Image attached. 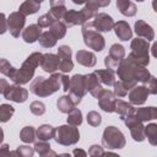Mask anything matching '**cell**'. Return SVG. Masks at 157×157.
I'll return each instance as SVG.
<instances>
[{
  "mask_svg": "<svg viewBox=\"0 0 157 157\" xmlns=\"http://www.w3.org/2000/svg\"><path fill=\"white\" fill-rule=\"evenodd\" d=\"M117 74L120 78L119 81H121L129 90L136 86L137 82L145 83L151 76L150 71L145 66H141L137 63H135L129 55L128 58L123 59L119 67L117 69Z\"/></svg>",
  "mask_w": 157,
  "mask_h": 157,
  "instance_id": "obj_1",
  "label": "cell"
},
{
  "mask_svg": "<svg viewBox=\"0 0 157 157\" xmlns=\"http://www.w3.org/2000/svg\"><path fill=\"white\" fill-rule=\"evenodd\" d=\"M60 76L61 74H52V76L48 78L38 76L32 81L29 91L38 97H48L59 91V88L61 87Z\"/></svg>",
  "mask_w": 157,
  "mask_h": 157,
  "instance_id": "obj_2",
  "label": "cell"
},
{
  "mask_svg": "<svg viewBox=\"0 0 157 157\" xmlns=\"http://www.w3.org/2000/svg\"><path fill=\"white\" fill-rule=\"evenodd\" d=\"M42 53L39 52H34L32 53L29 56H27V59L23 61V64L21 65L20 70H17L15 78L12 80L15 82V85L22 86L25 83H28L33 76H34V71L37 69V66L40 64V59H42Z\"/></svg>",
  "mask_w": 157,
  "mask_h": 157,
  "instance_id": "obj_3",
  "label": "cell"
},
{
  "mask_svg": "<svg viewBox=\"0 0 157 157\" xmlns=\"http://www.w3.org/2000/svg\"><path fill=\"white\" fill-rule=\"evenodd\" d=\"M81 33H82L85 44H86L90 49H93V50H96V52H102V50L104 49V47H105V40H104L103 36L93 28L91 21H88V22H86V23L82 25Z\"/></svg>",
  "mask_w": 157,
  "mask_h": 157,
  "instance_id": "obj_4",
  "label": "cell"
},
{
  "mask_svg": "<svg viewBox=\"0 0 157 157\" xmlns=\"http://www.w3.org/2000/svg\"><path fill=\"white\" fill-rule=\"evenodd\" d=\"M130 48H131V53L129 54V56L139 65L146 67L150 63V54H148L150 44H148V42L142 38L136 37L135 39L131 40Z\"/></svg>",
  "mask_w": 157,
  "mask_h": 157,
  "instance_id": "obj_5",
  "label": "cell"
},
{
  "mask_svg": "<svg viewBox=\"0 0 157 157\" xmlns=\"http://www.w3.org/2000/svg\"><path fill=\"white\" fill-rule=\"evenodd\" d=\"M54 140L56 144L63 145V146H70L75 145L80 140V132L76 126L71 125H60L55 129V135Z\"/></svg>",
  "mask_w": 157,
  "mask_h": 157,
  "instance_id": "obj_6",
  "label": "cell"
},
{
  "mask_svg": "<svg viewBox=\"0 0 157 157\" xmlns=\"http://www.w3.org/2000/svg\"><path fill=\"white\" fill-rule=\"evenodd\" d=\"M125 136L124 134L115 126H107L103 131L102 136V145L105 148L114 150V148H123L125 146Z\"/></svg>",
  "mask_w": 157,
  "mask_h": 157,
  "instance_id": "obj_7",
  "label": "cell"
},
{
  "mask_svg": "<svg viewBox=\"0 0 157 157\" xmlns=\"http://www.w3.org/2000/svg\"><path fill=\"white\" fill-rule=\"evenodd\" d=\"M97 13L87 10L86 7H83L80 11L76 10H67L66 13L63 17V23L67 27H72V26H77V25H83L86 22H88L91 18H93Z\"/></svg>",
  "mask_w": 157,
  "mask_h": 157,
  "instance_id": "obj_8",
  "label": "cell"
},
{
  "mask_svg": "<svg viewBox=\"0 0 157 157\" xmlns=\"http://www.w3.org/2000/svg\"><path fill=\"white\" fill-rule=\"evenodd\" d=\"M69 97L72 101V103L75 105H77L82 97L86 93V88H85V81H83V75L76 74L72 77H70V87H69Z\"/></svg>",
  "mask_w": 157,
  "mask_h": 157,
  "instance_id": "obj_9",
  "label": "cell"
},
{
  "mask_svg": "<svg viewBox=\"0 0 157 157\" xmlns=\"http://www.w3.org/2000/svg\"><path fill=\"white\" fill-rule=\"evenodd\" d=\"M125 58V48L121 44H113L109 49V54L104 58V65L107 66L108 70H117L120 65V63L123 61V59Z\"/></svg>",
  "mask_w": 157,
  "mask_h": 157,
  "instance_id": "obj_10",
  "label": "cell"
},
{
  "mask_svg": "<svg viewBox=\"0 0 157 157\" xmlns=\"http://www.w3.org/2000/svg\"><path fill=\"white\" fill-rule=\"evenodd\" d=\"M124 123L129 128L130 134H131V136H132V139L135 141L141 142V141H144L146 139L145 137V126H144V123L137 119V117L135 115V113L131 114V115H129V117H126L124 119Z\"/></svg>",
  "mask_w": 157,
  "mask_h": 157,
  "instance_id": "obj_11",
  "label": "cell"
},
{
  "mask_svg": "<svg viewBox=\"0 0 157 157\" xmlns=\"http://www.w3.org/2000/svg\"><path fill=\"white\" fill-rule=\"evenodd\" d=\"M6 21H7V31H10L11 36L16 38L20 37V33L23 31V27H25L26 16H23L18 11H15L9 15Z\"/></svg>",
  "mask_w": 157,
  "mask_h": 157,
  "instance_id": "obj_12",
  "label": "cell"
},
{
  "mask_svg": "<svg viewBox=\"0 0 157 157\" xmlns=\"http://www.w3.org/2000/svg\"><path fill=\"white\" fill-rule=\"evenodd\" d=\"M71 48L69 45H60L58 49V58H59V69L63 74H66L74 69V63L71 60Z\"/></svg>",
  "mask_w": 157,
  "mask_h": 157,
  "instance_id": "obj_13",
  "label": "cell"
},
{
  "mask_svg": "<svg viewBox=\"0 0 157 157\" xmlns=\"http://www.w3.org/2000/svg\"><path fill=\"white\" fill-rule=\"evenodd\" d=\"M92 26L97 32H109L114 27V20L105 12H99L93 17Z\"/></svg>",
  "mask_w": 157,
  "mask_h": 157,
  "instance_id": "obj_14",
  "label": "cell"
},
{
  "mask_svg": "<svg viewBox=\"0 0 157 157\" xmlns=\"http://www.w3.org/2000/svg\"><path fill=\"white\" fill-rule=\"evenodd\" d=\"M4 97L16 103H23L28 98V91L18 85H10L4 92Z\"/></svg>",
  "mask_w": 157,
  "mask_h": 157,
  "instance_id": "obj_15",
  "label": "cell"
},
{
  "mask_svg": "<svg viewBox=\"0 0 157 157\" xmlns=\"http://www.w3.org/2000/svg\"><path fill=\"white\" fill-rule=\"evenodd\" d=\"M83 81H85V88H86V92L88 91L94 98L98 99V97L102 94V92L104 91V88L102 87L101 82L98 81L97 76L92 72V74H87V75H83Z\"/></svg>",
  "mask_w": 157,
  "mask_h": 157,
  "instance_id": "obj_16",
  "label": "cell"
},
{
  "mask_svg": "<svg viewBox=\"0 0 157 157\" xmlns=\"http://www.w3.org/2000/svg\"><path fill=\"white\" fill-rule=\"evenodd\" d=\"M148 91L144 85L140 86H134L130 91H129V101L130 104H135V105H141L146 102L147 97H148Z\"/></svg>",
  "mask_w": 157,
  "mask_h": 157,
  "instance_id": "obj_17",
  "label": "cell"
},
{
  "mask_svg": "<svg viewBox=\"0 0 157 157\" xmlns=\"http://www.w3.org/2000/svg\"><path fill=\"white\" fill-rule=\"evenodd\" d=\"M134 29L135 33L137 34V38H142L147 42H151L155 39V31L153 28L145 21L142 20H137L134 25Z\"/></svg>",
  "mask_w": 157,
  "mask_h": 157,
  "instance_id": "obj_18",
  "label": "cell"
},
{
  "mask_svg": "<svg viewBox=\"0 0 157 157\" xmlns=\"http://www.w3.org/2000/svg\"><path fill=\"white\" fill-rule=\"evenodd\" d=\"M39 66L42 67L43 71H45L48 74H54L59 69V58H58V55L52 54V53L43 54Z\"/></svg>",
  "mask_w": 157,
  "mask_h": 157,
  "instance_id": "obj_19",
  "label": "cell"
},
{
  "mask_svg": "<svg viewBox=\"0 0 157 157\" xmlns=\"http://www.w3.org/2000/svg\"><path fill=\"white\" fill-rule=\"evenodd\" d=\"M114 103H115V96L113 94L112 91L104 90L102 94L98 97V105L102 110L107 113H113L114 112Z\"/></svg>",
  "mask_w": 157,
  "mask_h": 157,
  "instance_id": "obj_20",
  "label": "cell"
},
{
  "mask_svg": "<svg viewBox=\"0 0 157 157\" xmlns=\"http://www.w3.org/2000/svg\"><path fill=\"white\" fill-rule=\"evenodd\" d=\"M115 36L120 39V40H129L132 37V31L129 26L128 22L125 21H118L114 22V27H113Z\"/></svg>",
  "mask_w": 157,
  "mask_h": 157,
  "instance_id": "obj_21",
  "label": "cell"
},
{
  "mask_svg": "<svg viewBox=\"0 0 157 157\" xmlns=\"http://www.w3.org/2000/svg\"><path fill=\"white\" fill-rule=\"evenodd\" d=\"M40 34H42V28L38 25H29L22 31V39L26 43L32 44L39 39Z\"/></svg>",
  "mask_w": 157,
  "mask_h": 157,
  "instance_id": "obj_22",
  "label": "cell"
},
{
  "mask_svg": "<svg viewBox=\"0 0 157 157\" xmlns=\"http://www.w3.org/2000/svg\"><path fill=\"white\" fill-rule=\"evenodd\" d=\"M76 61L80 65H83L86 67H93L97 63V58L92 52L88 50H78L76 53Z\"/></svg>",
  "mask_w": 157,
  "mask_h": 157,
  "instance_id": "obj_23",
  "label": "cell"
},
{
  "mask_svg": "<svg viewBox=\"0 0 157 157\" xmlns=\"http://www.w3.org/2000/svg\"><path fill=\"white\" fill-rule=\"evenodd\" d=\"M114 112L120 115V119L121 120H124L126 117H129V115H131V114L135 113V108L130 103H128V102H124L121 99H115Z\"/></svg>",
  "mask_w": 157,
  "mask_h": 157,
  "instance_id": "obj_24",
  "label": "cell"
},
{
  "mask_svg": "<svg viewBox=\"0 0 157 157\" xmlns=\"http://www.w3.org/2000/svg\"><path fill=\"white\" fill-rule=\"evenodd\" d=\"M135 115L140 121H148L157 118V108L156 107H144L135 109Z\"/></svg>",
  "mask_w": 157,
  "mask_h": 157,
  "instance_id": "obj_25",
  "label": "cell"
},
{
  "mask_svg": "<svg viewBox=\"0 0 157 157\" xmlns=\"http://www.w3.org/2000/svg\"><path fill=\"white\" fill-rule=\"evenodd\" d=\"M66 6L63 0H56V1H50V11L49 13L54 17L55 21H59L64 17L66 13Z\"/></svg>",
  "mask_w": 157,
  "mask_h": 157,
  "instance_id": "obj_26",
  "label": "cell"
},
{
  "mask_svg": "<svg viewBox=\"0 0 157 157\" xmlns=\"http://www.w3.org/2000/svg\"><path fill=\"white\" fill-rule=\"evenodd\" d=\"M93 74L97 76L98 81L105 86H113L115 82V74L112 70H94Z\"/></svg>",
  "mask_w": 157,
  "mask_h": 157,
  "instance_id": "obj_27",
  "label": "cell"
},
{
  "mask_svg": "<svg viewBox=\"0 0 157 157\" xmlns=\"http://www.w3.org/2000/svg\"><path fill=\"white\" fill-rule=\"evenodd\" d=\"M117 7L120 11V13H123L124 16L131 17L136 13V5L130 1V0H118L117 1Z\"/></svg>",
  "mask_w": 157,
  "mask_h": 157,
  "instance_id": "obj_28",
  "label": "cell"
},
{
  "mask_svg": "<svg viewBox=\"0 0 157 157\" xmlns=\"http://www.w3.org/2000/svg\"><path fill=\"white\" fill-rule=\"evenodd\" d=\"M54 135H55V128H53L49 124L40 125L36 131V136L39 139V141H49L50 139H54Z\"/></svg>",
  "mask_w": 157,
  "mask_h": 157,
  "instance_id": "obj_29",
  "label": "cell"
},
{
  "mask_svg": "<svg viewBox=\"0 0 157 157\" xmlns=\"http://www.w3.org/2000/svg\"><path fill=\"white\" fill-rule=\"evenodd\" d=\"M40 7V1H36V0H27L23 4L20 5L18 7V12H21L23 16H28V15H33L36 13Z\"/></svg>",
  "mask_w": 157,
  "mask_h": 157,
  "instance_id": "obj_30",
  "label": "cell"
},
{
  "mask_svg": "<svg viewBox=\"0 0 157 157\" xmlns=\"http://www.w3.org/2000/svg\"><path fill=\"white\" fill-rule=\"evenodd\" d=\"M56 107H58V109L61 112V113H70L74 108H75V104L72 103V101L70 99V97L69 96H61V97H59V99L56 101Z\"/></svg>",
  "mask_w": 157,
  "mask_h": 157,
  "instance_id": "obj_31",
  "label": "cell"
},
{
  "mask_svg": "<svg viewBox=\"0 0 157 157\" xmlns=\"http://www.w3.org/2000/svg\"><path fill=\"white\" fill-rule=\"evenodd\" d=\"M49 32L54 36V38L58 40V39H61L65 37L66 34V26L61 22V21H54V23L50 26L49 28Z\"/></svg>",
  "mask_w": 157,
  "mask_h": 157,
  "instance_id": "obj_32",
  "label": "cell"
},
{
  "mask_svg": "<svg viewBox=\"0 0 157 157\" xmlns=\"http://www.w3.org/2000/svg\"><path fill=\"white\" fill-rule=\"evenodd\" d=\"M16 72H17V69H15L6 59H2L0 58V74L5 75L6 77L13 80L15 76H16Z\"/></svg>",
  "mask_w": 157,
  "mask_h": 157,
  "instance_id": "obj_33",
  "label": "cell"
},
{
  "mask_svg": "<svg viewBox=\"0 0 157 157\" xmlns=\"http://www.w3.org/2000/svg\"><path fill=\"white\" fill-rule=\"evenodd\" d=\"M20 139L25 144H32L36 140V129L33 126H25L20 132Z\"/></svg>",
  "mask_w": 157,
  "mask_h": 157,
  "instance_id": "obj_34",
  "label": "cell"
},
{
  "mask_svg": "<svg viewBox=\"0 0 157 157\" xmlns=\"http://www.w3.org/2000/svg\"><path fill=\"white\" fill-rule=\"evenodd\" d=\"M145 137H147L148 142L152 146L157 145V124L151 123L147 126H145Z\"/></svg>",
  "mask_w": 157,
  "mask_h": 157,
  "instance_id": "obj_35",
  "label": "cell"
},
{
  "mask_svg": "<svg viewBox=\"0 0 157 157\" xmlns=\"http://www.w3.org/2000/svg\"><path fill=\"white\" fill-rule=\"evenodd\" d=\"M82 123V112L78 108H74L67 114V124L71 126H78Z\"/></svg>",
  "mask_w": 157,
  "mask_h": 157,
  "instance_id": "obj_36",
  "label": "cell"
},
{
  "mask_svg": "<svg viewBox=\"0 0 157 157\" xmlns=\"http://www.w3.org/2000/svg\"><path fill=\"white\" fill-rule=\"evenodd\" d=\"M39 44L44 48H52L56 44V39L54 38V36L49 32V31H45V32H42L40 37H39Z\"/></svg>",
  "mask_w": 157,
  "mask_h": 157,
  "instance_id": "obj_37",
  "label": "cell"
},
{
  "mask_svg": "<svg viewBox=\"0 0 157 157\" xmlns=\"http://www.w3.org/2000/svg\"><path fill=\"white\" fill-rule=\"evenodd\" d=\"M15 113V108L10 104H0V123L9 121Z\"/></svg>",
  "mask_w": 157,
  "mask_h": 157,
  "instance_id": "obj_38",
  "label": "cell"
},
{
  "mask_svg": "<svg viewBox=\"0 0 157 157\" xmlns=\"http://www.w3.org/2000/svg\"><path fill=\"white\" fill-rule=\"evenodd\" d=\"M54 17L49 13V12H47V13H44V15H42L39 18H38V21H37V25L40 27V28H45V27H50L53 23H54Z\"/></svg>",
  "mask_w": 157,
  "mask_h": 157,
  "instance_id": "obj_39",
  "label": "cell"
},
{
  "mask_svg": "<svg viewBox=\"0 0 157 157\" xmlns=\"http://www.w3.org/2000/svg\"><path fill=\"white\" fill-rule=\"evenodd\" d=\"M114 92H113V94L114 96H117V97H125L126 94H128V92L130 91L121 81H118V82H114Z\"/></svg>",
  "mask_w": 157,
  "mask_h": 157,
  "instance_id": "obj_40",
  "label": "cell"
},
{
  "mask_svg": "<svg viewBox=\"0 0 157 157\" xmlns=\"http://www.w3.org/2000/svg\"><path fill=\"white\" fill-rule=\"evenodd\" d=\"M29 109H31V113L32 114H34V115H43L44 113H45V105H44V103H42V102H39V101H34V102H32L31 103V105H29Z\"/></svg>",
  "mask_w": 157,
  "mask_h": 157,
  "instance_id": "obj_41",
  "label": "cell"
},
{
  "mask_svg": "<svg viewBox=\"0 0 157 157\" xmlns=\"http://www.w3.org/2000/svg\"><path fill=\"white\" fill-rule=\"evenodd\" d=\"M87 123L91 126H98V125H101V123H102L101 114L98 112H94V110L88 112V114H87Z\"/></svg>",
  "mask_w": 157,
  "mask_h": 157,
  "instance_id": "obj_42",
  "label": "cell"
},
{
  "mask_svg": "<svg viewBox=\"0 0 157 157\" xmlns=\"http://www.w3.org/2000/svg\"><path fill=\"white\" fill-rule=\"evenodd\" d=\"M33 148H34V152H37L39 156H43L50 151V145L48 144V141H38L34 144Z\"/></svg>",
  "mask_w": 157,
  "mask_h": 157,
  "instance_id": "obj_43",
  "label": "cell"
},
{
  "mask_svg": "<svg viewBox=\"0 0 157 157\" xmlns=\"http://www.w3.org/2000/svg\"><path fill=\"white\" fill-rule=\"evenodd\" d=\"M16 152L18 157H33L34 155V148L28 146V145H22L16 148Z\"/></svg>",
  "mask_w": 157,
  "mask_h": 157,
  "instance_id": "obj_44",
  "label": "cell"
},
{
  "mask_svg": "<svg viewBox=\"0 0 157 157\" xmlns=\"http://www.w3.org/2000/svg\"><path fill=\"white\" fill-rule=\"evenodd\" d=\"M144 86L147 88L150 94H156L157 93V80L155 76H150V78L144 83Z\"/></svg>",
  "mask_w": 157,
  "mask_h": 157,
  "instance_id": "obj_45",
  "label": "cell"
},
{
  "mask_svg": "<svg viewBox=\"0 0 157 157\" xmlns=\"http://www.w3.org/2000/svg\"><path fill=\"white\" fill-rule=\"evenodd\" d=\"M104 155H105V152H104L103 147L99 145H92L88 150L90 157H104Z\"/></svg>",
  "mask_w": 157,
  "mask_h": 157,
  "instance_id": "obj_46",
  "label": "cell"
},
{
  "mask_svg": "<svg viewBox=\"0 0 157 157\" xmlns=\"http://www.w3.org/2000/svg\"><path fill=\"white\" fill-rule=\"evenodd\" d=\"M60 83H61L63 90L65 92H67L69 91V87H70V77L67 75H65V74H61V76H60Z\"/></svg>",
  "mask_w": 157,
  "mask_h": 157,
  "instance_id": "obj_47",
  "label": "cell"
},
{
  "mask_svg": "<svg viewBox=\"0 0 157 157\" xmlns=\"http://www.w3.org/2000/svg\"><path fill=\"white\" fill-rule=\"evenodd\" d=\"M4 13H0V34H4L7 31V21Z\"/></svg>",
  "mask_w": 157,
  "mask_h": 157,
  "instance_id": "obj_48",
  "label": "cell"
},
{
  "mask_svg": "<svg viewBox=\"0 0 157 157\" xmlns=\"http://www.w3.org/2000/svg\"><path fill=\"white\" fill-rule=\"evenodd\" d=\"M9 155H10V147H9V145L7 144L1 145V147H0V157H9Z\"/></svg>",
  "mask_w": 157,
  "mask_h": 157,
  "instance_id": "obj_49",
  "label": "cell"
},
{
  "mask_svg": "<svg viewBox=\"0 0 157 157\" xmlns=\"http://www.w3.org/2000/svg\"><path fill=\"white\" fill-rule=\"evenodd\" d=\"M71 157H88V156H87L85 150H82V148H74Z\"/></svg>",
  "mask_w": 157,
  "mask_h": 157,
  "instance_id": "obj_50",
  "label": "cell"
},
{
  "mask_svg": "<svg viewBox=\"0 0 157 157\" xmlns=\"http://www.w3.org/2000/svg\"><path fill=\"white\" fill-rule=\"evenodd\" d=\"M9 82L6 78H0V94H4V92L6 91V88L9 87Z\"/></svg>",
  "mask_w": 157,
  "mask_h": 157,
  "instance_id": "obj_51",
  "label": "cell"
},
{
  "mask_svg": "<svg viewBox=\"0 0 157 157\" xmlns=\"http://www.w3.org/2000/svg\"><path fill=\"white\" fill-rule=\"evenodd\" d=\"M56 156H58V155H56V153H55L53 150H50L49 152H47L45 155H43V156H39V157H56Z\"/></svg>",
  "mask_w": 157,
  "mask_h": 157,
  "instance_id": "obj_52",
  "label": "cell"
},
{
  "mask_svg": "<svg viewBox=\"0 0 157 157\" xmlns=\"http://www.w3.org/2000/svg\"><path fill=\"white\" fill-rule=\"evenodd\" d=\"M156 48H157V44H156V43H153V44H152V47H151V50H152V55H153V56H157Z\"/></svg>",
  "mask_w": 157,
  "mask_h": 157,
  "instance_id": "obj_53",
  "label": "cell"
},
{
  "mask_svg": "<svg viewBox=\"0 0 157 157\" xmlns=\"http://www.w3.org/2000/svg\"><path fill=\"white\" fill-rule=\"evenodd\" d=\"M104 157H120V156L117 155V153H114V152H107V153L104 155Z\"/></svg>",
  "mask_w": 157,
  "mask_h": 157,
  "instance_id": "obj_54",
  "label": "cell"
},
{
  "mask_svg": "<svg viewBox=\"0 0 157 157\" xmlns=\"http://www.w3.org/2000/svg\"><path fill=\"white\" fill-rule=\"evenodd\" d=\"M9 157H18V155H17L16 150H15V151H10V155H9Z\"/></svg>",
  "mask_w": 157,
  "mask_h": 157,
  "instance_id": "obj_55",
  "label": "cell"
},
{
  "mask_svg": "<svg viewBox=\"0 0 157 157\" xmlns=\"http://www.w3.org/2000/svg\"><path fill=\"white\" fill-rule=\"evenodd\" d=\"M2 140H4V130L0 128V144L2 142Z\"/></svg>",
  "mask_w": 157,
  "mask_h": 157,
  "instance_id": "obj_56",
  "label": "cell"
},
{
  "mask_svg": "<svg viewBox=\"0 0 157 157\" xmlns=\"http://www.w3.org/2000/svg\"><path fill=\"white\" fill-rule=\"evenodd\" d=\"M56 157H71V155H69V153H61V155H58Z\"/></svg>",
  "mask_w": 157,
  "mask_h": 157,
  "instance_id": "obj_57",
  "label": "cell"
}]
</instances>
